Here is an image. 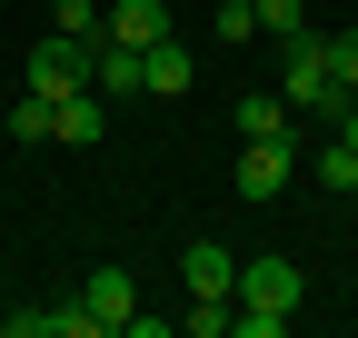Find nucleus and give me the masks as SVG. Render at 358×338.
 <instances>
[{"label":"nucleus","instance_id":"12","mask_svg":"<svg viewBox=\"0 0 358 338\" xmlns=\"http://www.w3.org/2000/svg\"><path fill=\"white\" fill-rule=\"evenodd\" d=\"M100 119H110V100H100V90H70V100H60V119H50V140H100Z\"/></svg>","mask_w":358,"mask_h":338},{"label":"nucleus","instance_id":"3","mask_svg":"<svg viewBox=\"0 0 358 338\" xmlns=\"http://www.w3.org/2000/svg\"><path fill=\"white\" fill-rule=\"evenodd\" d=\"M90 50H100V40H40V50L20 60V90H40V100H70V90H90Z\"/></svg>","mask_w":358,"mask_h":338},{"label":"nucleus","instance_id":"1","mask_svg":"<svg viewBox=\"0 0 358 338\" xmlns=\"http://www.w3.org/2000/svg\"><path fill=\"white\" fill-rule=\"evenodd\" d=\"M299 288H308V279H299L289 259H239V328H229V338H279V328L299 318Z\"/></svg>","mask_w":358,"mask_h":338},{"label":"nucleus","instance_id":"10","mask_svg":"<svg viewBox=\"0 0 358 338\" xmlns=\"http://www.w3.org/2000/svg\"><path fill=\"white\" fill-rule=\"evenodd\" d=\"M110 40H129V50L169 40V0H110Z\"/></svg>","mask_w":358,"mask_h":338},{"label":"nucleus","instance_id":"4","mask_svg":"<svg viewBox=\"0 0 358 338\" xmlns=\"http://www.w3.org/2000/svg\"><path fill=\"white\" fill-rule=\"evenodd\" d=\"M179 279H189V299H239V259L219 239H189V249H179Z\"/></svg>","mask_w":358,"mask_h":338},{"label":"nucleus","instance_id":"14","mask_svg":"<svg viewBox=\"0 0 358 338\" xmlns=\"http://www.w3.org/2000/svg\"><path fill=\"white\" fill-rule=\"evenodd\" d=\"M50 30H60V40H110V10H100V0H60Z\"/></svg>","mask_w":358,"mask_h":338},{"label":"nucleus","instance_id":"7","mask_svg":"<svg viewBox=\"0 0 358 338\" xmlns=\"http://www.w3.org/2000/svg\"><path fill=\"white\" fill-rule=\"evenodd\" d=\"M10 338H100V318H90V299H70V309H10Z\"/></svg>","mask_w":358,"mask_h":338},{"label":"nucleus","instance_id":"6","mask_svg":"<svg viewBox=\"0 0 358 338\" xmlns=\"http://www.w3.org/2000/svg\"><path fill=\"white\" fill-rule=\"evenodd\" d=\"M289 189V140H249L239 149V199H279Z\"/></svg>","mask_w":358,"mask_h":338},{"label":"nucleus","instance_id":"2","mask_svg":"<svg viewBox=\"0 0 358 338\" xmlns=\"http://www.w3.org/2000/svg\"><path fill=\"white\" fill-rule=\"evenodd\" d=\"M279 90H289V110L299 119H338V60H329V40L319 30H308V40H289V50H279Z\"/></svg>","mask_w":358,"mask_h":338},{"label":"nucleus","instance_id":"19","mask_svg":"<svg viewBox=\"0 0 358 338\" xmlns=\"http://www.w3.org/2000/svg\"><path fill=\"white\" fill-rule=\"evenodd\" d=\"M329 60H338V90H358V30H338V40H329Z\"/></svg>","mask_w":358,"mask_h":338},{"label":"nucleus","instance_id":"11","mask_svg":"<svg viewBox=\"0 0 358 338\" xmlns=\"http://www.w3.org/2000/svg\"><path fill=\"white\" fill-rule=\"evenodd\" d=\"M140 70H150V90H159V100H179V90H189V50H179V30H169V40H150V50H140Z\"/></svg>","mask_w":358,"mask_h":338},{"label":"nucleus","instance_id":"13","mask_svg":"<svg viewBox=\"0 0 358 338\" xmlns=\"http://www.w3.org/2000/svg\"><path fill=\"white\" fill-rule=\"evenodd\" d=\"M308 169H319V189H329V199H358V149H348V140H329Z\"/></svg>","mask_w":358,"mask_h":338},{"label":"nucleus","instance_id":"9","mask_svg":"<svg viewBox=\"0 0 358 338\" xmlns=\"http://www.w3.org/2000/svg\"><path fill=\"white\" fill-rule=\"evenodd\" d=\"M239 140H299L289 90H249V100H239Z\"/></svg>","mask_w":358,"mask_h":338},{"label":"nucleus","instance_id":"18","mask_svg":"<svg viewBox=\"0 0 358 338\" xmlns=\"http://www.w3.org/2000/svg\"><path fill=\"white\" fill-rule=\"evenodd\" d=\"M209 30H219V40H249V30H259V0H219Z\"/></svg>","mask_w":358,"mask_h":338},{"label":"nucleus","instance_id":"16","mask_svg":"<svg viewBox=\"0 0 358 338\" xmlns=\"http://www.w3.org/2000/svg\"><path fill=\"white\" fill-rule=\"evenodd\" d=\"M259 30L279 40V50H289V40H308V0H259Z\"/></svg>","mask_w":358,"mask_h":338},{"label":"nucleus","instance_id":"5","mask_svg":"<svg viewBox=\"0 0 358 338\" xmlns=\"http://www.w3.org/2000/svg\"><path fill=\"white\" fill-rule=\"evenodd\" d=\"M90 90H100V100H140L150 90L140 50H129V40H100V50H90Z\"/></svg>","mask_w":358,"mask_h":338},{"label":"nucleus","instance_id":"15","mask_svg":"<svg viewBox=\"0 0 358 338\" xmlns=\"http://www.w3.org/2000/svg\"><path fill=\"white\" fill-rule=\"evenodd\" d=\"M179 328H189V338H229V328H239V299H189Z\"/></svg>","mask_w":358,"mask_h":338},{"label":"nucleus","instance_id":"8","mask_svg":"<svg viewBox=\"0 0 358 338\" xmlns=\"http://www.w3.org/2000/svg\"><path fill=\"white\" fill-rule=\"evenodd\" d=\"M80 299H90V318H100V338H110V328H129V309H140V288H129V269L110 259L100 279H90V288H80Z\"/></svg>","mask_w":358,"mask_h":338},{"label":"nucleus","instance_id":"17","mask_svg":"<svg viewBox=\"0 0 358 338\" xmlns=\"http://www.w3.org/2000/svg\"><path fill=\"white\" fill-rule=\"evenodd\" d=\"M50 119H60V100H40V90H20V110H10V130H20V140H50Z\"/></svg>","mask_w":358,"mask_h":338},{"label":"nucleus","instance_id":"20","mask_svg":"<svg viewBox=\"0 0 358 338\" xmlns=\"http://www.w3.org/2000/svg\"><path fill=\"white\" fill-rule=\"evenodd\" d=\"M329 130H338V140L358 149V100H338V119H329Z\"/></svg>","mask_w":358,"mask_h":338}]
</instances>
